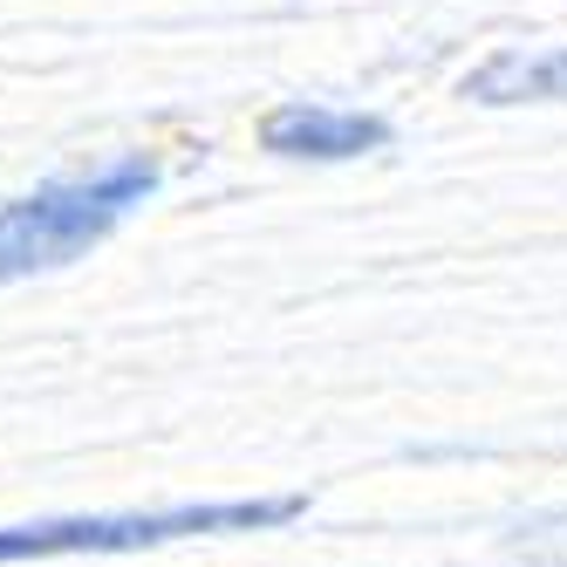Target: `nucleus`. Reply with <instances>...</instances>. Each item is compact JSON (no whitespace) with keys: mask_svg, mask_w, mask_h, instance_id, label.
Here are the masks:
<instances>
[{"mask_svg":"<svg viewBox=\"0 0 567 567\" xmlns=\"http://www.w3.org/2000/svg\"><path fill=\"white\" fill-rule=\"evenodd\" d=\"M157 178H165L157 157L124 151L110 165L49 178V185L8 198L0 206V280H34V274H55V267H75L83 254H96L157 192Z\"/></svg>","mask_w":567,"mask_h":567,"instance_id":"obj_1","label":"nucleus"},{"mask_svg":"<svg viewBox=\"0 0 567 567\" xmlns=\"http://www.w3.org/2000/svg\"><path fill=\"white\" fill-rule=\"evenodd\" d=\"M301 493H260V499H178L151 513H55L0 526V567L8 560H69V554H144L172 540H213V534H267L301 519Z\"/></svg>","mask_w":567,"mask_h":567,"instance_id":"obj_2","label":"nucleus"},{"mask_svg":"<svg viewBox=\"0 0 567 567\" xmlns=\"http://www.w3.org/2000/svg\"><path fill=\"white\" fill-rule=\"evenodd\" d=\"M260 144L274 157H308V165H342L390 144V124L370 110H329V103H274L260 116Z\"/></svg>","mask_w":567,"mask_h":567,"instance_id":"obj_3","label":"nucleus"},{"mask_svg":"<svg viewBox=\"0 0 567 567\" xmlns=\"http://www.w3.org/2000/svg\"><path fill=\"white\" fill-rule=\"evenodd\" d=\"M458 96L493 103V110H506V103H567V49H540V55L499 49L465 75Z\"/></svg>","mask_w":567,"mask_h":567,"instance_id":"obj_4","label":"nucleus"}]
</instances>
